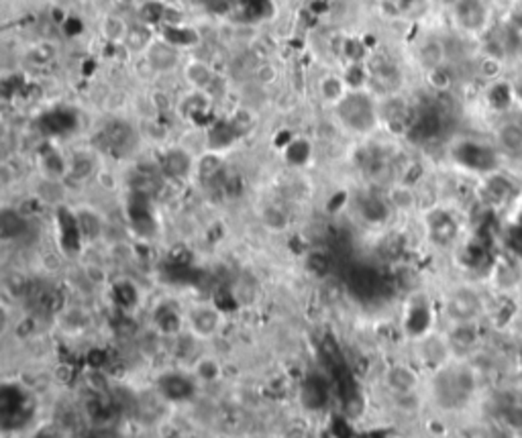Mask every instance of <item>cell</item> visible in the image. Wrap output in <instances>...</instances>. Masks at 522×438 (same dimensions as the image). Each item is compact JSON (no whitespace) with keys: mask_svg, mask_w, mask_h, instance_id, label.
Masks as SVG:
<instances>
[{"mask_svg":"<svg viewBox=\"0 0 522 438\" xmlns=\"http://www.w3.org/2000/svg\"><path fill=\"white\" fill-rule=\"evenodd\" d=\"M349 92H351V90H349L347 82L343 80V76H337V74H328V76H325V78L321 80V84H318V94L323 98V102H325V104H331L333 108H335Z\"/></svg>","mask_w":522,"mask_h":438,"instance_id":"8","label":"cell"},{"mask_svg":"<svg viewBox=\"0 0 522 438\" xmlns=\"http://www.w3.org/2000/svg\"><path fill=\"white\" fill-rule=\"evenodd\" d=\"M335 113L343 127L355 135L372 133L377 127V104L365 90H351L335 106Z\"/></svg>","mask_w":522,"mask_h":438,"instance_id":"1","label":"cell"},{"mask_svg":"<svg viewBox=\"0 0 522 438\" xmlns=\"http://www.w3.org/2000/svg\"><path fill=\"white\" fill-rule=\"evenodd\" d=\"M496 141L500 149L508 155H522V123L521 120H508L500 125L496 133Z\"/></svg>","mask_w":522,"mask_h":438,"instance_id":"7","label":"cell"},{"mask_svg":"<svg viewBox=\"0 0 522 438\" xmlns=\"http://www.w3.org/2000/svg\"><path fill=\"white\" fill-rule=\"evenodd\" d=\"M147 64L151 65V69L155 72H170L179 64V51L178 47L165 43V41H153L149 49L145 51Z\"/></svg>","mask_w":522,"mask_h":438,"instance_id":"4","label":"cell"},{"mask_svg":"<svg viewBox=\"0 0 522 438\" xmlns=\"http://www.w3.org/2000/svg\"><path fill=\"white\" fill-rule=\"evenodd\" d=\"M506 424L514 430H522V406H510L504 414Z\"/></svg>","mask_w":522,"mask_h":438,"instance_id":"16","label":"cell"},{"mask_svg":"<svg viewBox=\"0 0 522 438\" xmlns=\"http://www.w3.org/2000/svg\"><path fill=\"white\" fill-rule=\"evenodd\" d=\"M477 72L484 80H498L504 74V62L496 53H484L477 62Z\"/></svg>","mask_w":522,"mask_h":438,"instance_id":"13","label":"cell"},{"mask_svg":"<svg viewBox=\"0 0 522 438\" xmlns=\"http://www.w3.org/2000/svg\"><path fill=\"white\" fill-rule=\"evenodd\" d=\"M130 31V25L118 15H106L100 23V33L106 41L111 43H125L127 35Z\"/></svg>","mask_w":522,"mask_h":438,"instance_id":"10","label":"cell"},{"mask_svg":"<svg viewBox=\"0 0 522 438\" xmlns=\"http://www.w3.org/2000/svg\"><path fill=\"white\" fill-rule=\"evenodd\" d=\"M416 60H418V64L423 65L424 72H431L435 67L445 65L447 47H445V43L440 39H437V37H428L416 49Z\"/></svg>","mask_w":522,"mask_h":438,"instance_id":"5","label":"cell"},{"mask_svg":"<svg viewBox=\"0 0 522 438\" xmlns=\"http://www.w3.org/2000/svg\"><path fill=\"white\" fill-rule=\"evenodd\" d=\"M184 78L188 80L190 86H194L198 90L206 88L212 80V72L209 65L204 62H198V60H192L190 64H186L184 67Z\"/></svg>","mask_w":522,"mask_h":438,"instance_id":"12","label":"cell"},{"mask_svg":"<svg viewBox=\"0 0 522 438\" xmlns=\"http://www.w3.org/2000/svg\"><path fill=\"white\" fill-rule=\"evenodd\" d=\"M449 344L455 349H472L477 342V332L472 322H455L453 330L449 332Z\"/></svg>","mask_w":522,"mask_h":438,"instance_id":"11","label":"cell"},{"mask_svg":"<svg viewBox=\"0 0 522 438\" xmlns=\"http://www.w3.org/2000/svg\"><path fill=\"white\" fill-rule=\"evenodd\" d=\"M153 41H155V39L151 37V31H149V29H145V27H130L125 45H127L130 51H135V53H145Z\"/></svg>","mask_w":522,"mask_h":438,"instance_id":"14","label":"cell"},{"mask_svg":"<svg viewBox=\"0 0 522 438\" xmlns=\"http://www.w3.org/2000/svg\"><path fill=\"white\" fill-rule=\"evenodd\" d=\"M186 325L194 339L209 341L218 332V328L223 325V316L211 304H198L186 314Z\"/></svg>","mask_w":522,"mask_h":438,"instance_id":"2","label":"cell"},{"mask_svg":"<svg viewBox=\"0 0 522 438\" xmlns=\"http://www.w3.org/2000/svg\"><path fill=\"white\" fill-rule=\"evenodd\" d=\"M477 310H479V302L472 292L455 293L447 304V312L453 318V322H472Z\"/></svg>","mask_w":522,"mask_h":438,"instance_id":"6","label":"cell"},{"mask_svg":"<svg viewBox=\"0 0 522 438\" xmlns=\"http://www.w3.org/2000/svg\"><path fill=\"white\" fill-rule=\"evenodd\" d=\"M426 78H428L431 86H433L435 90H447V88L451 86V74H449V69H447L445 65L426 72Z\"/></svg>","mask_w":522,"mask_h":438,"instance_id":"15","label":"cell"},{"mask_svg":"<svg viewBox=\"0 0 522 438\" xmlns=\"http://www.w3.org/2000/svg\"><path fill=\"white\" fill-rule=\"evenodd\" d=\"M384 383L392 391V395L408 393L418 390V375L408 365H392L384 374Z\"/></svg>","mask_w":522,"mask_h":438,"instance_id":"3","label":"cell"},{"mask_svg":"<svg viewBox=\"0 0 522 438\" xmlns=\"http://www.w3.org/2000/svg\"><path fill=\"white\" fill-rule=\"evenodd\" d=\"M484 6L479 0H459L455 4V18L465 29H477L482 25Z\"/></svg>","mask_w":522,"mask_h":438,"instance_id":"9","label":"cell"}]
</instances>
